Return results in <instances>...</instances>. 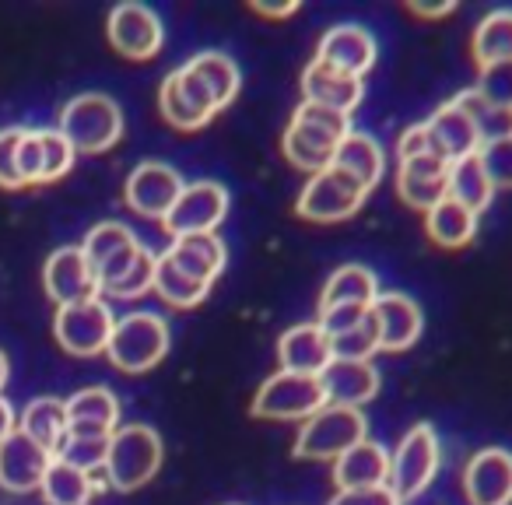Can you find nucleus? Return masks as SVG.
<instances>
[{
	"mask_svg": "<svg viewBox=\"0 0 512 505\" xmlns=\"http://www.w3.org/2000/svg\"><path fill=\"white\" fill-rule=\"evenodd\" d=\"M113 439V435H109ZM109 439H95V435H64L57 456L53 460H64L71 467L85 470V474H102L106 467V453H109Z\"/></svg>",
	"mask_w": 512,
	"mask_h": 505,
	"instance_id": "nucleus-39",
	"label": "nucleus"
},
{
	"mask_svg": "<svg viewBox=\"0 0 512 505\" xmlns=\"http://www.w3.org/2000/svg\"><path fill=\"white\" fill-rule=\"evenodd\" d=\"M397 193L414 211H432L449 193V162L439 155L404 158L397 165Z\"/></svg>",
	"mask_w": 512,
	"mask_h": 505,
	"instance_id": "nucleus-21",
	"label": "nucleus"
},
{
	"mask_svg": "<svg viewBox=\"0 0 512 505\" xmlns=\"http://www.w3.org/2000/svg\"><path fill=\"white\" fill-rule=\"evenodd\" d=\"M425 130L428 141H432V151L439 158H446V162H460V158H470L481 151V134H477L474 120H470V113L456 95L428 116Z\"/></svg>",
	"mask_w": 512,
	"mask_h": 505,
	"instance_id": "nucleus-18",
	"label": "nucleus"
},
{
	"mask_svg": "<svg viewBox=\"0 0 512 505\" xmlns=\"http://www.w3.org/2000/svg\"><path fill=\"white\" fill-rule=\"evenodd\" d=\"M477 158H481L484 172H488L495 190H512V137L488 141L481 151H477Z\"/></svg>",
	"mask_w": 512,
	"mask_h": 505,
	"instance_id": "nucleus-43",
	"label": "nucleus"
},
{
	"mask_svg": "<svg viewBox=\"0 0 512 505\" xmlns=\"http://www.w3.org/2000/svg\"><path fill=\"white\" fill-rule=\"evenodd\" d=\"M155 264H158V253H151V249L144 246L134 264H130V271L123 274L120 281H113L109 288H102V295L120 299V302H134V299H141V295H148L151 288H155Z\"/></svg>",
	"mask_w": 512,
	"mask_h": 505,
	"instance_id": "nucleus-40",
	"label": "nucleus"
},
{
	"mask_svg": "<svg viewBox=\"0 0 512 505\" xmlns=\"http://www.w3.org/2000/svg\"><path fill=\"white\" fill-rule=\"evenodd\" d=\"M141 249H144V242L137 239L127 225H120V221H102V225H95L92 232L85 235V242H81V253L88 257L95 278H99V292L130 271V264L137 260Z\"/></svg>",
	"mask_w": 512,
	"mask_h": 505,
	"instance_id": "nucleus-12",
	"label": "nucleus"
},
{
	"mask_svg": "<svg viewBox=\"0 0 512 505\" xmlns=\"http://www.w3.org/2000/svg\"><path fill=\"white\" fill-rule=\"evenodd\" d=\"M106 32H109L113 50L127 60L158 57V50H162V43H165L162 18L151 8H144V4H116V8L109 11Z\"/></svg>",
	"mask_w": 512,
	"mask_h": 505,
	"instance_id": "nucleus-14",
	"label": "nucleus"
},
{
	"mask_svg": "<svg viewBox=\"0 0 512 505\" xmlns=\"http://www.w3.org/2000/svg\"><path fill=\"white\" fill-rule=\"evenodd\" d=\"M67 404V432L71 435H95V439H109L120 428V400L106 386H85Z\"/></svg>",
	"mask_w": 512,
	"mask_h": 505,
	"instance_id": "nucleus-25",
	"label": "nucleus"
},
{
	"mask_svg": "<svg viewBox=\"0 0 512 505\" xmlns=\"http://www.w3.org/2000/svg\"><path fill=\"white\" fill-rule=\"evenodd\" d=\"M253 11L264 18H292L299 11V0H285V4H267V0H253Z\"/></svg>",
	"mask_w": 512,
	"mask_h": 505,
	"instance_id": "nucleus-49",
	"label": "nucleus"
},
{
	"mask_svg": "<svg viewBox=\"0 0 512 505\" xmlns=\"http://www.w3.org/2000/svg\"><path fill=\"white\" fill-rule=\"evenodd\" d=\"M456 99L463 102V109H467L470 120H474L477 134H481V148H484L488 141H498V137H512V109L488 106V102H484L481 95L474 92V88L460 92Z\"/></svg>",
	"mask_w": 512,
	"mask_h": 505,
	"instance_id": "nucleus-38",
	"label": "nucleus"
},
{
	"mask_svg": "<svg viewBox=\"0 0 512 505\" xmlns=\"http://www.w3.org/2000/svg\"><path fill=\"white\" fill-rule=\"evenodd\" d=\"M183 176L179 169L165 162H141L134 172L127 176V186H123V200L134 214L151 221H165V214L172 211V204L183 193Z\"/></svg>",
	"mask_w": 512,
	"mask_h": 505,
	"instance_id": "nucleus-13",
	"label": "nucleus"
},
{
	"mask_svg": "<svg viewBox=\"0 0 512 505\" xmlns=\"http://www.w3.org/2000/svg\"><path fill=\"white\" fill-rule=\"evenodd\" d=\"M439 460H442V449H439V435H435L432 425H414L411 432L400 439V446L390 453V491L404 502H414L428 484L435 481L439 474Z\"/></svg>",
	"mask_w": 512,
	"mask_h": 505,
	"instance_id": "nucleus-6",
	"label": "nucleus"
},
{
	"mask_svg": "<svg viewBox=\"0 0 512 505\" xmlns=\"http://www.w3.org/2000/svg\"><path fill=\"white\" fill-rule=\"evenodd\" d=\"M327 505H400V498L390 491V484H376V488H351L337 491Z\"/></svg>",
	"mask_w": 512,
	"mask_h": 505,
	"instance_id": "nucleus-46",
	"label": "nucleus"
},
{
	"mask_svg": "<svg viewBox=\"0 0 512 505\" xmlns=\"http://www.w3.org/2000/svg\"><path fill=\"white\" fill-rule=\"evenodd\" d=\"M186 64H190L193 71H197V78L207 85V92L214 95L218 109L232 106L235 95H239L242 74H239V67H235V60L228 57V53L207 50V53H197V57H190Z\"/></svg>",
	"mask_w": 512,
	"mask_h": 505,
	"instance_id": "nucleus-35",
	"label": "nucleus"
},
{
	"mask_svg": "<svg viewBox=\"0 0 512 505\" xmlns=\"http://www.w3.org/2000/svg\"><path fill=\"white\" fill-rule=\"evenodd\" d=\"M25 127H4L0 130V190H25L18 176V141Z\"/></svg>",
	"mask_w": 512,
	"mask_h": 505,
	"instance_id": "nucleus-45",
	"label": "nucleus"
},
{
	"mask_svg": "<svg viewBox=\"0 0 512 505\" xmlns=\"http://www.w3.org/2000/svg\"><path fill=\"white\" fill-rule=\"evenodd\" d=\"M425 232L435 246L442 249H463L474 242L477 235V214L467 211L460 200L442 197L432 211L425 214Z\"/></svg>",
	"mask_w": 512,
	"mask_h": 505,
	"instance_id": "nucleus-32",
	"label": "nucleus"
},
{
	"mask_svg": "<svg viewBox=\"0 0 512 505\" xmlns=\"http://www.w3.org/2000/svg\"><path fill=\"white\" fill-rule=\"evenodd\" d=\"M407 11L411 15H418V18H446V15H453L456 11V4L453 0H442V4H421V0H407Z\"/></svg>",
	"mask_w": 512,
	"mask_h": 505,
	"instance_id": "nucleus-48",
	"label": "nucleus"
},
{
	"mask_svg": "<svg viewBox=\"0 0 512 505\" xmlns=\"http://www.w3.org/2000/svg\"><path fill=\"white\" fill-rule=\"evenodd\" d=\"M369 439V418L355 407H320L313 418L302 421L295 435V456L299 460H337L358 442Z\"/></svg>",
	"mask_w": 512,
	"mask_h": 505,
	"instance_id": "nucleus-4",
	"label": "nucleus"
},
{
	"mask_svg": "<svg viewBox=\"0 0 512 505\" xmlns=\"http://www.w3.org/2000/svg\"><path fill=\"white\" fill-rule=\"evenodd\" d=\"M379 299V281L365 264H344L327 278L320 295V313L330 309H372Z\"/></svg>",
	"mask_w": 512,
	"mask_h": 505,
	"instance_id": "nucleus-28",
	"label": "nucleus"
},
{
	"mask_svg": "<svg viewBox=\"0 0 512 505\" xmlns=\"http://www.w3.org/2000/svg\"><path fill=\"white\" fill-rule=\"evenodd\" d=\"M369 190L355 183L348 172L341 169H323L316 176H309V183L299 190V200H295V214L306 221H316V225H334V221H344L365 204Z\"/></svg>",
	"mask_w": 512,
	"mask_h": 505,
	"instance_id": "nucleus-9",
	"label": "nucleus"
},
{
	"mask_svg": "<svg viewBox=\"0 0 512 505\" xmlns=\"http://www.w3.org/2000/svg\"><path fill=\"white\" fill-rule=\"evenodd\" d=\"M151 292L158 295L162 302H169L172 309H197L200 302L207 299L211 285H200V281L186 278L176 264H172L165 253H158V264H155V288Z\"/></svg>",
	"mask_w": 512,
	"mask_h": 505,
	"instance_id": "nucleus-36",
	"label": "nucleus"
},
{
	"mask_svg": "<svg viewBox=\"0 0 512 505\" xmlns=\"http://www.w3.org/2000/svg\"><path fill=\"white\" fill-rule=\"evenodd\" d=\"M330 351H334V358H344V362H372V355L379 351V323L372 316V309L351 327L330 334Z\"/></svg>",
	"mask_w": 512,
	"mask_h": 505,
	"instance_id": "nucleus-37",
	"label": "nucleus"
},
{
	"mask_svg": "<svg viewBox=\"0 0 512 505\" xmlns=\"http://www.w3.org/2000/svg\"><path fill=\"white\" fill-rule=\"evenodd\" d=\"M446 197L460 200L467 211H474L481 218V211H488L491 197H495V186H491L488 172H484L481 158L470 155L460 162H449V193Z\"/></svg>",
	"mask_w": 512,
	"mask_h": 505,
	"instance_id": "nucleus-34",
	"label": "nucleus"
},
{
	"mask_svg": "<svg viewBox=\"0 0 512 505\" xmlns=\"http://www.w3.org/2000/svg\"><path fill=\"white\" fill-rule=\"evenodd\" d=\"M113 327H116V316L106 299H88L78 302V306H64L53 316V337L74 358L106 355Z\"/></svg>",
	"mask_w": 512,
	"mask_h": 505,
	"instance_id": "nucleus-8",
	"label": "nucleus"
},
{
	"mask_svg": "<svg viewBox=\"0 0 512 505\" xmlns=\"http://www.w3.org/2000/svg\"><path fill=\"white\" fill-rule=\"evenodd\" d=\"M228 190L218 179H197V183H186L179 200L172 204V211L165 214V232L172 239H183V235H211L218 232V225L228 214Z\"/></svg>",
	"mask_w": 512,
	"mask_h": 505,
	"instance_id": "nucleus-11",
	"label": "nucleus"
},
{
	"mask_svg": "<svg viewBox=\"0 0 512 505\" xmlns=\"http://www.w3.org/2000/svg\"><path fill=\"white\" fill-rule=\"evenodd\" d=\"M43 288L57 302V309L78 306V302L88 299H102L99 278H95L81 246H60L57 253H50V260L43 264Z\"/></svg>",
	"mask_w": 512,
	"mask_h": 505,
	"instance_id": "nucleus-15",
	"label": "nucleus"
},
{
	"mask_svg": "<svg viewBox=\"0 0 512 505\" xmlns=\"http://www.w3.org/2000/svg\"><path fill=\"white\" fill-rule=\"evenodd\" d=\"M320 407H327L320 379L295 376V372H274L256 390L249 411H253V418H264V421H306Z\"/></svg>",
	"mask_w": 512,
	"mask_h": 505,
	"instance_id": "nucleus-7",
	"label": "nucleus"
},
{
	"mask_svg": "<svg viewBox=\"0 0 512 505\" xmlns=\"http://www.w3.org/2000/svg\"><path fill=\"white\" fill-rule=\"evenodd\" d=\"M18 432L29 435L36 446H43L50 456H57L60 442L67 435V404L57 397H36L25 404L18 418Z\"/></svg>",
	"mask_w": 512,
	"mask_h": 505,
	"instance_id": "nucleus-31",
	"label": "nucleus"
},
{
	"mask_svg": "<svg viewBox=\"0 0 512 505\" xmlns=\"http://www.w3.org/2000/svg\"><path fill=\"white\" fill-rule=\"evenodd\" d=\"M50 463H53V456L15 428L8 439L0 442V488L11 491V495L39 491Z\"/></svg>",
	"mask_w": 512,
	"mask_h": 505,
	"instance_id": "nucleus-17",
	"label": "nucleus"
},
{
	"mask_svg": "<svg viewBox=\"0 0 512 505\" xmlns=\"http://www.w3.org/2000/svg\"><path fill=\"white\" fill-rule=\"evenodd\" d=\"M372 316L379 323V351H390V355L414 348L425 330L421 306L404 292H379V299L372 302Z\"/></svg>",
	"mask_w": 512,
	"mask_h": 505,
	"instance_id": "nucleus-19",
	"label": "nucleus"
},
{
	"mask_svg": "<svg viewBox=\"0 0 512 505\" xmlns=\"http://www.w3.org/2000/svg\"><path fill=\"white\" fill-rule=\"evenodd\" d=\"M418 155H435L432 141H428L425 123H414V127H407L404 134H400V141H397V162H404V158H418Z\"/></svg>",
	"mask_w": 512,
	"mask_h": 505,
	"instance_id": "nucleus-47",
	"label": "nucleus"
},
{
	"mask_svg": "<svg viewBox=\"0 0 512 505\" xmlns=\"http://www.w3.org/2000/svg\"><path fill=\"white\" fill-rule=\"evenodd\" d=\"M351 134V116L337 113V109H323L313 106V102H299V109L292 113V123L285 130V158L295 165V169L316 172L330 169L337 155V144Z\"/></svg>",
	"mask_w": 512,
	"mask_h": 505,
	"instance_id": "nucleus-1",
	"label": "nucleus"
},
{
	"mask_svg": "<svg viewBox=\"0 0 512 505\" xmlns=\"http://www.w3.org/2000/svg\"><path fill=\"white\" fill-rule=\"evenodd\" d=\"M8 376H11L8 355H4V351H0V393H4V386H8Z\"/></svg>",
	"mask_w": 512,
	"mask_h": 505,
	"instance_id": "nucleus-51",
	"label": "nucleus"
},
{
	"mask_svg": "<svg viewBox=\"0 0 512 505\" xmlns=\"http://www.w3.org/2000/svg\"><path fill=\"white\" fill-rule=\"evenodd\" d=\"M470 53H474L477 67L512 64V8H498L477 22Z\"/></svg>",
	"mask_w": 512,
	"mask_h": 505,
	"instance_id": "nucleus-33",
	"label": "nucleus"
},
{
	"mask_svg": "<svg viewBox=\"0 0 512 505\" xmlns=\"http://www.w3.org/2000/svg\"><path fill=\"white\" fill-rule=\"evenodd\" d=\"M102 488H109L106 477L85 474V470L71 467V463H64V460H53L43 484H39L46 505H88Z\"/></svg>",
	"mask_w": 512,
	"mask_h": 505,
	"instance_id": "nucleus-30",
	"label": "nucleus"
},
{
	"mask_svg": "<svg viewBox=\"0 0 512 505\" xmlns=\"http://www.w3.org/2000/svg\"><path fill=\"white\" fill-rule=\"evenodd\" d=\"M57 130L71 141V148L78 155H102L123 137V109L106 92L74 95L60 109Z\"/></svg>",
	"mask_w": 512,
	"mask_h": 505,
	"instance_id": "nucleus-2",
	"label": "nucleus"
},
{
	"mask_svg": "<svg viewBox=\"0 0 512 505\" xmlns=\"http://www.w3.org/2000/svg\"><path fill=\"white\" fill-rule=\"evenodd\" d=\"M278 362H281V372L320 379V372L334 362L327 330H323L320 323H299V327H288L285 334L278 337Z\"/></svg>",
	"mask_w": 512,
	"mask_h": 505,
	"instance_id": "nucleus-23",
	"label": "nucleus"
},
{
	"mask_svg": "<svg viewBox=\"0 0 512 505\" xmlns=\"http://www.w3.org/2000/svg\"><path fill=\"white\" fill-rule=\"evenodd\" d=\"M162 456V435L151 425H120L109 439L102 477L116 491H137L158 474Z\"/></svg>",
	"mask_w": 512,
	"mask_h": 505,
	"instance_id": "nucleus-3",
	"label": "nucleus"
},
{
	"mask_svg": "<svg viewBox=\"0 0 512 505\" xmlns=\"http://www.w3.org/2000/svg\"><path fill=\"white\" fill-rule=\"evenodd\" d=\"M474 92L481 95V99L488 102V106L512 109V64H491V67H481Z\"/></svg>",
	"mask_w": 512,
	"mask_h": 505,
	"instance_id": "nucleus-42",
	"label": "nucleus"
},
{
	"mask_svg": "<svg viewBox=\"0 0 512 505\" xmlns=\"http://www.w3.org/2000/svg\"><path fill=\"white\" fill-rule=\"evenodd\" d=\"M39 144H43V186L64 179L71 172L74 158H78L71 141L57 127H39Z\"/></svg>",
	"mask_w": 512,
	"mask_h": 505,
	"instance_id": "nucleus-41",
	"label": "nucleus"
},
{
	"mask_svg": "<svg viewBox=\"0 0 512 505\" xmlns=\"http://www.w3.org/2000/svg\"><path fill=\"white\" fill-rule=\"evenodd\" d=\"M158 109H162L165 123H172V127L183 130V134H193V130L207 127V123L221 113L214 95L207 92V85L197 78V71H193L190 64L165 74L162 88H158Z\"/></svg>",
	"mask_w": 512,
	"mask_h": 505,
	"instance_id": "nucleus-10",
	"label": "nucleus"
},
{
	"mask_svg": "<svg viewBox=\"0 0 512 505\" xmlns=\"http://www.w3.org/2000/svg\"><path fill=\"white\" fill-rule=\"evenodd\" d=\"M334 169L348 172L362 190H376V183L383 179V169H386V155L376 137L362 134V130H351V134L337 144Z\"/></svg>",
	"mask_w": 512,
	"mask_h": 505,
	"instance_id": "nucleus-29",
	"label": "nucleus"
},
{
	"mask_svg": "<svg viewBox=\"0 0 512 505\" xmlns=\"http://www.w3.org/2000/svg\"><path fill=\"white\" fill-rule=\"evenodd\" d=\"M18 176L22 186H43V144H39V127H25L18 141Z\"/></svg>",
	"mask_w": 512,
	"mask_h": 505,
	"instance_id": "nucleus-44",
	"label": "nucleus"
},
{
	"mask_svg": "<svg viewBox=\"0 0 512 505\" xmlns=\"http://www.w3.org/2000/svg\"><path fill=\"white\" fill-rule=\"evenodd\" d=\"M463 495L470 505H512V453L477 449L463 467Z\"/></svg>",
	"mask_w": 512,
	"mask_h": 505,
	"instance_id": "nucleus-16",
	"label": "nucleus"
},
{
	"mask_svg": "<svg viewBox=\"0 0 512 505\" xmlns=\"http://www.w3.org/2000/svg\"><path fill=\"white\" fill-rule=\"evenodd\" d=\"M169 323L158 313H127L123 320H116L113 337H109V362L120 372H151L165 355H169Z\"/></svg>",
	"mask_w": 512,
	"mask_h": 505,
	"instance_id": "nucleus-5",
	"label": "nucleus"
},
{
	"mask_svg": "<svg viewBox=\"0 0 512 505\" xmlns=\"http://www.w3.org/2000/svg\"><path fill=\"white\" fill-rule=\"evenodd\" d=\"M376 53V36L369 29H362V25H334V29L323 32L316 60L365 81V74L376 67Z\"/></svg>",
	"mask_w": 512,
	"mask_h": 505,
	"instance_id": "nucleus-20",
	"label": "nucleus"
},
{
	"mask_svg": "<svg viewBox=\"0 0 512 505\" xmlns=\"http://www.w3.org/2000/svg\"><path fill=\"white\" fill-rule=\"evenodd\" d=\"M18 428V414H15V407L8 404V400L0 397V442L8 439L11 432Z\"/></svg>",
	"mask_w": 512,
	"mask_h": 505,
	"instance_id": "nucleus-50",
	"label": "nucleus"
},
{
	"mask_svg": "<svg viewBox=\"0 0 512 505\" xmlns=\"http://www.w3.org/2000/svg\"><path fill=\"white\" fill-rule=\"evenodd\" d=\"M386 481H390V453H386V446H379L376 439L358 442L355 449H348V453L334 460L337 491L376 488V484H386Z\"/></svg>",
	"mask_w": 512,
	"mask_h": 505,
	"instance_id": "nucleus-27",
	"label": "nucleus"
},
{
	"mask_svg": "<svg viewBox=\"0 0 512 505\" xmlns=\"http://www.w3.org/2000/svg\"><path fill=\"white\" fill-rule=\"evenodd\" d=\"M365 99V81L351 78V74L337 71V67L313 60L302 71V102H313L323 109H337V113H355Z\"/></svg>",
	"mask_w": 512,
	"mask_h": 505,
	"instance_id": "nucleus-22",
	"label": "nucleus"
},
{
	"mask_svg": "<svg viewBox=\"0 0 512 505\" xmlns=\"http://www.w3.org/2000/svg\"><path fill=\"white\" fill-rule=\"evenodd\" d=\"M320 386L327 404L362 411L379 393V369L372 362H344V358H334L320 372Z\"/></svg>",
	"mask_w": 512,
	"mask_h": 505,
	"instance_id": "nucleus-24",
	"label": "nucleus"
},
{
	"mask_svg": "<svg viewBox=\"0 0 512 505\" xmlns=\"http://www.w3.org/2000/svg\"><path fill=\"white\" fill-rule=\"evenodd\" d=\"M165 257H169L186 278L200 281V285H214L228 264V249L218 232L183 235V239H172V246L165 249Z\"/></svg>",
	"mask_w": 512,
	"mask_h": 505,
	"instance_id": "nucleus-26",
	"label": "nucleus"
}]
</instances>
